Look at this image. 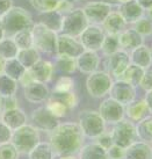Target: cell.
<instances>
[{"instance_id":"cell-1","label":"cell","mask_w":152,"mask_h":159,"mask_svg":"<svg viewBox=\"0 0 152 159\" xmlns=\"http://www.w3.org/2000/svg\"><path fill=\"white\" fill-rule=\"evenodd\" d=\"M49 144L55 155L59 157L74 156L83 148L85 136L78 123L64 122L59 123L50 131Z\"/></svg>"},{"instance_id":"cell-2","label":"cell","mask_w":152,"mask_h":159,"mask_svg":"<svg viewBox=\"0 0 152 159\" xmlns=\"http://www.w3.org/2000/svg\"><path fill=\"white\" fill-rule=\"evenodd\" d=\"M6 37H12L16 33L33 27V19L28 11L22 7H12L0 18Z\"/></svg>"},{"instance_id":"cell-3","label":"cell","mask_w":152,"mask_h":159,"mask_svg":"<svg viewBox=\"0 0 152 159\" xmlns=\"http://www.w3.org/2000/svg\"><path fill=\"white\" fill-rule=\"evenodd\" d=\"M33 47L44 53H54L57 50V33L42 23H35L30 28Z\"/></svg>"},{"instance_id":"cell-4","label":"cell","mask_w":152,"mask_h":159,"mask_svg":"<svg viewBox=\"0 0 152 159\" xmlns=\"http://www.w3.org/2000/svg\"><path fill=\"white\" fill-rule=\"evenodd\" d=\"M11 143L19 153H29V151L40 142L38 130L30 124H25L20 128L12 130Z\"/></svg>"},{"instance_id":"cell-5","label":"cell","mask_w":152,"mask_h":159,"mask_svg":"<svg viewBox=\"0 0 152 159\" xmlns=\"http://www.w3.org/2000/svg\"><path fill=\"white\" fill-rule=\"evenodd\" d=\"M79 127L85 137L96 138L99 135L105 133L106 123L98 111L86 109L79 114Z\"/></svg>"},{"instance_id":"cell-6","label":"cell","mask_w":152,"mask_h":159,"mask_svg":"<svg viewBox=\"0 0 152 159\" xmlns=\"http://www.w3.org/2000/svg\"><path fill=\"white\" fill-rule=\"evenodd\" d=\"M112 75L106 71L98 70L88 75L86 79V89L91 97L99 99L107 95L112 87Z\"/></svg>"},{"instance_id":"cell-7","label":"cell","mask_w":152,"mask_h":159,"mask_svg":"<svg viewBox=\"0 0 152 159\" xmlns=\"http://www.w3.org/2000/svg\"><path fill=\"white\" fill-rule=\"evenodd\" d=\"M110 136L113 139V144L125 149L130 144L136 142V138H137L136 125L134 124V122L123 119L120 122L115 123L112 129Z\"/></svg>"},{"instance_id":"cell-8","label":"cell","mask_w":152,"mask_h":159,"mask_svg":"<svg viewBox=\"0 0 152 159\" xmlns=\"http://www.w3.org/2000/svg\"><path fill=\"white\" fill-rule=\"evenodd\" d=\"M88 25L90 23L86 19L83 8H74L64 15L60 31L63 34L78 37Z\"/></svg>"},{"instance_id":"cell-9","label":"cell","mask_w":152,"mask_h":159,"mask_svg":"<svg viewBox=\"0 0 152 159\" xmlns=\"http://www.w3.org/2000/svg\"><path fill=\"white\" fill-rule=\"evenodd\" d=\"M106 36L103 28L99 25H88L84 30L81 31L79 37V42L83 45L84 50L98 51L101 48L102 41Z\"/></svg>"},{"instance_id":"cell-10","label":"cell","mask_w":152,"mask_h":159,"mask_svg":"<svg viewBox=\"0 0 152 159\" xmlns=\"http://www.w3.org/2000/svg\"><path fill=\"white\" fill-rule=\"evenodd\" d=\"M124 108L125 107L121 105L120 102H117L112 98H108L101 102L98 113L102 117L105 123L115 124L123 120L125 115Z\"/></svg>"},{"instance_id":"cell-11","label":"cell","mask_w":152,"mask_h":159,"mask_svg":"<svg viewBox=\"0 0 152 159\" xmlns=\"http://www.w3.org/2000/svg\"><path fill=\"white\" fill-rule=\"evenodd\" d=\"M83 11L88 23L101 26L109 13L113 11V8L110 5L106 4L101 0V1H91L88 4H86Z\"/></svg>"},{"instance_id":"cell-12","label":"cell","mask_w":152,"mask_h":159,"mask_svg":"<svg viewBox=\"0 0 152 159\" xmlns=\"http://www.w3.org/2000/svg\"><path fill=\"white\" fill-rule=\"evenodd\" d=\"M112 99L116 100L123 106L129 105L130 102L136 100V87L130 85L129 83H125L121 79H117L116 81H113L112 87L108 93Z\"/></svg>"},{"instance_id":"cell-13","label":"cell","mask_w":152,"mask_h":159,"mask_svg":"<svg viewBox=\"0 0 152 159\" xmlns=\"http://www.w3.org/2000/svg\"><path fill=\"white\" fill-rule=\"evenodd\" d=\"M30 117L31 122H33V127L37 130H42V131L50 133L59 124V119L55 117L45 106L38 107L37 109L33 111Z\"/></svg>"},{"instance_id":"cell-14","label":"cell","mask_w":152,"mask_h":159,"mask_svg":"<svg viewBox=\"0 0 152 159\" xmlns=\"http://www.w3.org/2000/svg\"><path fill=\"white\" fill-rule=\"evenodd\" d=\"M83 51L84 48L80 44L79 40H77L76 37L66 34H62L57 37V50H56L57 55L77 58Z\"/></svg>"},{"instance_id":"cell-15","label":"cell","mask_w":152,"mask_h":159,"mask_svg":"<svg viewBox=\"0 0 152 159\" xmlns=\"http://www.w3.org/2000/svg\"><path fill=\"white\" fill-rule=\"evenodd\" d=\"M130 57L128 51H124L120 49L118 51L113 53L110 56H107L106 65L109 75H114L116 78H120V75L124 72V70L129 66Z\"/></svg>"},{"instance_id":"cell-16","label":"cell","mask_w":152,"mask_h":159,"mask_svg":"<svg viewBox=\"0 0 152 159\" xmlns=\"http://www.w3.org/2000/svg\"><path fill=\"white\" fill-rule=\"evenodd\" d=\"M77 70H79L83 73L90 75L95 71H98L100 65V57L96 51H90L84 50L83 52L76 58Z\"/></svg>"},{"instance_id":"cell-17","label":"cell","mask_w":152,"mask_h":159,"mask_svg":"<svg viewBox=\"0 0 152 159\" xmlns=\"http://www.w3.org/2000/svg\"><path fill=\"white\" fill-rule=\"evenodd\" d=\"M23 95L31 103H41L49 99L50 92L47 84L33 81L26 87H23Z\"/></svg>"},{"instance_id":"cell-18","label":"cell","mask_w":152,"mask_h":159,"mask_svg":"<svg viewBox=\"0 0 152 159\" xmlns=\"http://www.w3.org/2000/svg\"><path fill=\"white\" fill-rule=\"evenodd\" d=\"M30 72L31 77L34 81H38V83H43L47 84L48 81L51 80L52 75H54L55 66L52 63L48 62V61H43L40 59L38 62H36L30 69H28Z\"/></svg>"},{"instance_id":"cell-19","label":"cell","mask_w":152,"mask_h":159,"mask_svg":"<svg viewBox=\"0 0 152 159\" xmlns=\"http://www.w3.org/2000/svg\"><path fill=\"white\" fill-rule=\"evenodd\" d=\"M117 12L121 14V16L123 18L127 25H132L145 15V11L135 0L118 5Z\"/></svg>"},{"instance_id":"cell-20","label":"cell","mask_w":152,"mask_h":159,"mask_svg":"<svg viewBox=\"0 0 152 159\" xmlns=\"http://www.w3.org/2000/svg\"><path fill=\"white\" fill-rule=\"evenodd\" d=\"M118 43L120 48L124 51H131L135 48L144 44V37L141 36L132 28H125L124 30L118 34Z\"/></svg>"},{"instance_id":"cell-21","label":"cell","mask_w":152,"mask_h":159,"mask_svg":"<svg viewBox=\"0 0 152 159\" xmlns=\"http://www.w3.org/2000/svg\"><path fill=\"white\" fill-rule=\"evenodd\" d=\"M0 121L4 122L11 130H15L26 124L27 116L19 107H16V108L6 109V111H1Z\"/></svg>"},{"instance_id":"cell-22","label":"cell","mask_w":152,"mask_h":159,"mask_svg":"<svg viewBox=\"0 0 152 159\" xmlns=\"http://www.w3.org/2000/svg\"><path fill=\"white\" fill-rule=\"evenodd\" d=\"M130 63L142 67L144 70H148L149 67L152 65V55L150 51V48L145 44H142L131 50L129 53Z\"/></svg>"},{"instance_id":"cell-23","label":"cell","mask_w":152,"mask_h":159,"mask_svg":"<svg viewBox=\"0 0 152 159\" xmlns=\"http://www.w3.org/2000/svg\"><path fill=\"white\" fill-rule=\"evenodd\" d=\"M124 159H152V148L145 142H134L124 149Z\"/></svg>"},{"instance_id":"cell-24","label":"cell","mask_w":152,"mask_h":159,"mask_svg":"<svg viewBox=\"0 0 152 159\" xmlns=\"http://www.w3.org/2000/svg\"><path fill=\"white\" fill-rule=\"evenodd\" d=\"M101 27L106 34H112V35H118L120 33L124 30L127 28V23L121 16V14L117 11H112L108 15L106 20L102 22Z\"/></svg>"},{"instance_id":"cell-25","label":"cell","mask_w":152,"mask_h":159,"mask_svg":"<svg viewBox=\"0 0 152 159\" xmlns=\"http://www.w3.org/2000/svg\"><path fill=\"white\" fill-rule=\"evenodd\" d=\"M124 111L131 122H139L148 115V113H150L144 99L130 102L129 105H127V108H124Z\"/></svg>"},{"instance_id":"cell-26","label":"cell","mask_w":152,"mask_h":159,"mask_svg":"<svg viewBox=\"0 0 152 159\" xmlns=\"http://www.w3.org/2000/svg\"><path fill=\"white\" fill-rule=\"evenodd\" d=\"M63 19L64 15L57 12L56 9L50 11V12H44V13H40V23L48 27L49 29L54 31H60L63 25Z\"/></svg>"},{"instance_id":"cell-27","label":"cell","mask_w":152,"mask_h":159,"mask_svg":"<svg viewBox=\"0 0 152 159\" xmlns=\"http://www.w3.org/2000/svg\"><path fill=\"white\" fill-rule=\"evenodd\" d=\"M78 159H108L107 150L98 143H91L81 148Z\"/></svg>"},{"instance_id":"cell-28","label":"cell","mask_w":152,"mask_h":159,"mask_svg":"<svg viewBox=\"0 0 152 159\" xmlns=\"http://www.w3.org/2000/svg\"><path fill=\"white\" fill-rule=\"evenodd\" d=\"M16 59H18L19 63H20L26 70H28V69H30L36 62H38L41 59L40 51H38L37 49L34 48V47L19 50Z\"/></svg>"},{"instance_id":"cell-29","label":"cell","mask_w":152,"mask_h":159,"mask_svg":"<svg viewBox=\"0 0 152 159\" xmlns=\"http://www.w3.org/2000/svg\"><path fill=\"white\" fill-rule=\"evenodd\" d=\"M144 72H145L144 69L130 63L129 66L125 69L124 72H123V73L120 75V78H117V79H121V80H123V81H125V83H129L130 85H132V86L136 87L137 85H139V81L142 79Z\"/></svg>"},{"instance_id":"cell-30","label":"cell","mask_w":152,"mask_h":159,"mask_svg":"<svg viewBox=\"0 0 152 159\" xmlns=\"http://www.w3.org/2000/svg\"><path fill=\"white\" fill-rule=\"evenodd\" d=\"M29 159H54L55 152L49 143L47 142H38L30 151H29Z\"/></svg>"},{"instance_id":"cell-31","label":"cell","mask_w":152,"mask_h":159,"mask_svg":"<svg viewBox=\"0 0 152 159\" xmlns=\"http://www.w3.org/2000/svg\"><path fill=\"white\" fill-rule=\"evenodd\" d=\"M136 131L137 137L141 138L142 142H152V116H145L143 120L137 122Z\"/></svg>"},{"instance_id":"cell-32","label":"cell","mask_w":152,"mask_h":159,"mask_svg":"<svg viewBox=\"0 0 152 159\" xmlns=\"http://www.w3.org/2000/svg\"><path fill=\"white\" fill-rule=\"evenodd\" d=\"M60 72L66 73V75H71L74 73L77 70L76 58L70 57V56H64V55H57L56 59H55V65Z\"/></svg>"},{"instance_id":"cell-33","label":"cell","mask_w":152,"mask_h":159,"mask_svg":"<svg viewBox=\"0 0 152 159\" xmlns=\"http://www.w3.org/2000/svg\"><path fill=\"white\" fill-rule=\"evenodd\" d=\"M18 89V80L13 79L7 75H0V97H13Z\"/></svg>"},{"instance_id":"cell-34","label":"cell","mask_w":152,"mask_h":159,"mask_svg":"<svg viewBox=\"0 0 152 159\" xmlns=\"http://www.w3.org/2000/svg\"><path fill=\"white\" fill-rule=\"evenodd\" d=\"M18 52L19 48L11 37H5L0 41V56L4 57L5 61L16 58Z\"/></svg>"},{"instance_id":"cell-35","label":"cell","mask_w":152,"mask_h":159,"mask_svg":"<svg viewBox=\"0 0 152 159\" xmlns=\"http://www.w3.org/2000/svg\"><path fill=\"white\" fill-rule=\"evenodd\" d=\"M120 43H118V36L112 35V34H106L105 39L102 41V44L100 50L102 51L105 56H110L113 53L120 50Z\"/></svg>"},{"instance_id":"cell-36","label":"cell","mask_w":152,"mask_h":159,"mask_svg":"<svg viewBox=\"0 0 152 159\" xmlns=\"http://www.w3.org/2000/svg\"><path fill=\"white\" fill-rule=\"evenodd\" d=\"M45 107H47L48 111L54 115L55 117H57V119H60V117L66 116L67 111H70L63 102H60L59 100H57V99H55V98H52V97H49Z\"/></svg>"},{"instance_id":"cell-37","label":"cell","mask_w":152,"mask_h":159,"mask_svg":"<svg viewBox=\"0 0 152 159\" xmlns=\"http://www.w3.org/2000/svg\"><path fill=\"white\" fill-rule=\"evenodd\" d=\"M25 67L19 63V61L16 58H13V59H7L6 63H5V70L4 73L7 75L8 77L13 78L15 80H19V78L21 77L23 72H25Z\"/></svg>"},{"instance_id":"cell-38","label":"cell","mask_w":152,"mask_h":159,"mask_svg":"<svg viewBox=\"0 0 152 159\" xmlns=\"http://www.w3.org/2000/svg\"><path fill=\"white\" fill-rule=\"evenodd\" d=\"M14 41V43L16 44L19 50L22 49H28L33 47V39H31V31L30 29H25L16 33L15 35L11 37Z\"/></svg>"},{"instance_id":"cell-39","label":"cell","mask_w":152,"mask_h":159,"mask_svg":"<svg viewBox=\"0 0 152 159\" xmlns=\"http://www.w3.org/2000/svg\"><path fill=\"white\" fill-rule=\"evenodd\" d=\"M132 29L137 31L139 35L143 36V37L151 36L152 35V21L144 15L143 18H141L135 23H132Z\"/></svg>"},{"instance_id":"cell-40","label":"cell","mask_w":152,"mask_h":159,"mask_svg":"<svg viewBox=\"0 0 152 159\" xmlns=\"http://www.w3.org/2000/svg\"><path fill=\"white\" fill-rule=\"evenodd\" d=\"M50 97L55 98V99L59 100L60 102H63L69 109H73V108L77 106V103H78V98H77L76 93L73 92V91H72V92H66V93L52 92V94H51Z\"/></svg>"},{"instance_id":"cell-41","label":"cell","mask_w":152,"mask_h":159,"mask_svg":"<svg viewBox=\"0 0 152 159\" xmlns=\"http://www.w3.org/2000/svg\"><path fill=\"white\" fill-rule=\"evenodd\" d=\"M30 4L37 12L44 13L56 9L58 0H30Z\"/></svg>"},{"instance_id":"cell-42","label":"cell","mask_w":152,"mask_h":159,"mask_svg":"<svg viewBox=\"0 0 152 159\" xmlns=\"http://www.w3.org/2000/svg\"><path fill=\"white\" fill-rule=\"evenodd\" d=\"M73 87H74V80L72 79L71 77L64 75V77H60L57 80V83L55 85L54 92H57V93L72 92Z\"/></svg>"},{"instance_id":"cell-43","label":"cell","mask_w":152,"mask_h":159,"mask_svg":"<svg viewBox=\"0 0 152 159\" xmlns=\"http://www.w3.org/2000/svg\"><path fill=\"white\" fill-rule=\"evenodd\" d=\"M0 159H19V152L11 142L0 145Z\"/></svg>"},{"instance_id":"cell-44","label":"cell","mask_w":152,"mask_h":159,"mask_svg":"<svg viewBox=\"0 0 152 159\" xmlns=\"http://www.w3.org/2000/svg\"><path fill=\"white\" fill-rule=\"evenodd\" d=\"M108 159H124V149L113 144L107 150Z\"/></svg>"},{"instance_id":"cell-45","label":"cell","mask_w":152,"mask_h":159,"mask_svg":"<svg viewBox=\"0 0 152 159\" xmlns=\"http://www.w3.org/2000/svg\"><path fill=\"white\" fill-rule=\"evenodd\" d=\"M139 86L144 91H152V70H145L142 79L139 81Z\"/></svg>"},{"instance_id":"cell-46","label":"cell","mask_w":152,"mask_h":159,"mask_svg":"<svg viewBox=\"0 0 152 159\" xmlns=\"http://www.w3.org/2000/svg\"><path fill=\"white\" fill-rule=\"evenodd\" d=\"M94 139H95V143H98L99 145L102 146L103 149H106V150H108L113 145V139L110 134L102 133L101 135H99L96 138H94Z\"/></svg>"},{"instance_id":"cell-47","label":"cell","mask_w":152,"mask_h":159,"mask_svg":"<svg viewBox=\"0 0 152 159\" xmlns=\"http://www.w3.org/2000/svg\"><path fill=\"white\" fill-rule=\"evenodd\" d=\"M18 107V100L14 97H6L1 98V111H6V109H12V108H16Z\"/></svg>"},{"instance_id":"cell-48","label":"cell","mask_w":152,"mask_h":159,"mask_svg":"<svg viewBox=\"0 0 152 159\" xmlns=\"http://www.w3.org/2000/svg\"><path fill=\"white\" fill-rule=\"evenodd\" d=\"M11 136H12V130L4 122L0 121V145L11 141Z\"/></svg>"},{"instance_id":"cell-49","label":"cell","mask_w":152,"mask_h":159,"mask_svg":"<svg viewBox=\"0 0 152 159\" xmlns=\"http://www.w3.org/2000/svg\"><path fill=\"white\" fill-rule=\"evenodd\" d=\"M72 9H73V5H72L71 1H69V0H58V4H57V7H56L57 12L65 15L69 12H71Z\"/></svg>"},{"instance_id":"cell-50","label":"cell","mask_w":152,"mask_h":159,"mask_svg":"<svg viewBox=\"0 0 152 159\" xmlns=\"http://www.w3.org/2000/svg\"><path fill=\"white\" fill-rule=\"evenodd\" d=\"M18 81L21 85H22L23 87H26L27 85H29L30 83H33V81H34V79H33V77H31L29 70H25V72H23L22 75H21V77L19 78Z\"/></svg>"},{"instance_id":"cell-51","label":"cell","mask_w":152,"mask_h":159,"mask_svg":"<svg viewBox=\"0 0 152 159\" xmlns=\"http://www.w3.org/2000/svg\"><path fill=\"white\" fill-rule=\"evenodd\" d=\"M13 7V0H0V18Z\"/></svg>"},{"instance_id":"cell-52","label":"cell","mask_w":152,"mask_h":159,"mask_svg":"<svg viewBox=\"0 0 152 159\" xmlns=\"http://www.w3.org/2000/svg\"><path fill=\"white\" fill-rule=\"evenodd\" d=\"M144 101L148 106V109L150 113H152V91H148L146 94H145V99Z\"/></svg>"},{"instance_id":"cell-53","label":"cell","mask_w":152,"mask_h":159,"mask_svg":"<svg viewBox=\"0 0 152 159\" xmlns=\"http://www.w3.org/2000/svg\"><path fill=\"white\" fill-rule=\"evenodd\" d=\"M135 1H136L144 11L149 9L152 6V0H135Z\"/></svg>"},{"instance_id":"cell-54","label":"cell","mask_w":152,"mask_h":159,"mask_svg":"<svg viewBox=\"0 0 152 159\" xmlns=\"http://www.w3.org/2000/svg\"><path fill=\"white\" fill-rule=\"evenodd\" d=\"M5 63H6V61H5V58L0 56V75H2V73H4V70H5Z\"/></svg>"},{"instance_id":"cell-55","label":"cell","mask_w":152,"mask_h":159,"mask_svg":"<svg viewBox=\"0 0 152 159\" xmlns=\"http://www.w3.org/2000/svg\"><path fill=\"white\" fill-rule=\"evenodd\" d=\"M5 39V33H4V28H2V25H1V20H0V41Z\"/></svg>"},{"instance_id":"cell-56","label":"cell","mask_w":152,"mask_h":159,"mask_svg":"<svg viewBox=\"0 0 152 159\" xmlns=\"http://www.w3.org/2000/svg\"><path fill=\"white\" fill-rule=\"evenodd\" d=\"M145 12H146V18H149L152 21V6L149 9H146Z\"/></svg>"},{"instance_id":"cell-57","label":"cell","mask_w":152,"mask_h":159,"mask_svg":"<svg viewBox=\"0 0 152 159\" xmlns=\"http://www.w3.org/2000/svg\"><path fill=\"white\" fill-rule=\"evenodd\" d=\"M128 1H131V0H115V5H121L124 4V2H128Z\"/></svg>"},{"instance_id":"cell-58","label":"cell","mask_w":152,"mask_h":159,"mask_svg":"<svg viewBox=\"0 0 152 159\" xmlns=\"http://www.w3.org/2000/svg\"><path fill=\"white\" fill-rule=\"evenodd\" d=\"M60 159H78L74 156H67V157H60Z\"/></svg>"},{"instance_id":"cell-59","label":"cell","mask_w":152,"mask_h":159,"mask_svg":"<svg viewBox=\"0 0 152 159\" xmlns=\"http://www.w3.org/2000/svg\"><path fill=\"white\" fill-rule=\"evenodd\" d=\"M150 51H151V55H152V44H151V48H150Z\"/></svg>"},{"instance_id":"cell-60","label":"cell","mask_w":152,"mask_h":159,"mask_svg":"<svg viewBox=\"0 0 152 159\" xmlns=\"http://www.w3.org/2000/svg\"><path fill=\"white\" fill-rule=\"evenodd\" d=\"M0 117H1V111H0Z\"/></svg>"},{"instance_id":"cell-61","label":"cell","mask_w":152,"mask_h":159,"mask_svg":"<svg viewBox=\"0 0 152 159\" xmlns=\"http://www.w3.org/2000/svg\"><path fill=\"white\" fill-rule=\"evenodd\" d=\"M83 1H84V0H83Z\"/></svg>"},{"instance_id":"cell-62","label":"cell","mask_w":152,"mask_h":159,"mask_svg":"<svg viewBox=\"0 0 152 159\" xmlns=\"http://www.w3.org/2000/svg\"><path fill=\"white\" fill-rule=\"evenodd\" d=\"M151 148H152V146H151Z\"/></svg>"}]
</instances>
